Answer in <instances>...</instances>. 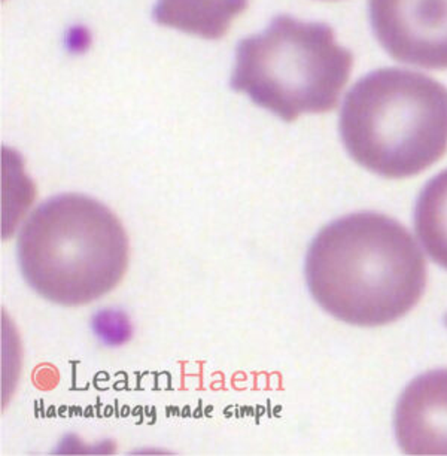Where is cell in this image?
<instances>
[{
	"mask_svg": "<svg viewBox=\"0 0 447 456\" xmlns=\"http://www.w3.org/2000/svg\"><path fill=\"white\" fill-rule=\"evenodd\" d=\"M312 297L336 320L382 327L424 296L428 269L415 238L386 215L358 212L325 225L305 263Z\"/></svg>",
	"mask_w": 447,
	"mask_h": 456,
	"instance_id": "cell-1",
	"label": "cell"
},
{
	"mask_svg": "<svg viewBox=\"0 0 447 456\" xmlns=\"http://www.w3.org/2000/svg\"><path fill=\"white\" fill-rule=\"evenodd\" d=\"M338 127L364 169L388 179L416 176L447 152V88L424 73L379 69L347 93Z\"/></svg>",
	"mask_w": 447,
	"mask_h": 456,
	"instance_id": "cell-2",
	"label": "cell"
},
{
	"mask_svg": "<svg viewBox=\"0 0 447 456\" xmlns=\"http://www.w3.org/2000/svg\"><path fill=\"white\" fill-rule=\"evenodd\" d=\"M32 289L61 306H83L112 291L128 263L123 224L101 201L61 194L33 210L17 243Z\"/></svg>",
	"mask_w": 447,
	"mask_h": 456,
	"instance_id": "cell-3",
	"label": "cell"
},
{
	"mask_svg": "<svg viewBox=\"0 0 447 456\" xmlns=\"http://www.w3.org/2000/svg\"><path fill=\"white\" fill-rule=\"evenodd\" d=\"M352 66L354 55L338 45L329 24L282 14L239 42L230 87L292 123L303 114L333 110Z\"/></svg>",
	"mask_w": 447,
	"mask_h": 456,
	"instance_id": "cell-4",
	"label": "cell"
},
{
	"mask_svg": "<svg viewBox=\"0 0 447 456\" xmlns=\"http://www.w3.org/2000/svg\"><path fill=\"white\" fill-rule=\"evenodd\" d=\"M370 20L393 59L447 69V0H370Z\"/></svg>",
	"mask_w": 447,
	"mask_h": 456,
	"instance_id": "cell-5",
	"label": "cell"
},
{
	"mask_svg": "<svg viewBox=\"0 0 447 456\" xmlns=\"http://www.w3.org/2000/svg\"><path fill=\"white\" fill-rule=\"evenodd\" d=\"M394 428L407 455H447V369L419 374L398 398Z\"/></svg>",
	"mask_w": 447,
	"mask_h": 456,
	"instance_id": "cell-6",
	"label": "cell"
},
{
	"mask_svg": "<svg viewBox=\"0 0 447 456\" xmlns=\"http://www.w3.org/2000/svg\"><path fill=\"white\" fill-rule=\"evenodd\" d=\"M249 0H157L152 19L165 28L205 39H219L234 19L245 12Z\"/></svg>",
	"mask_w": 447,
	"mask_h": 456,
	"instance_id": "cell-7",
	"label": "cell"
},
{
	"mask_svg": "<svg viewBox=\"0 0 447 456\" xmlns=\"http://www.w3.org/2000/svg\"><path fill=\"white\" fill-rule=\"evenodd\" d=\"M415 230L431 260L447 270V169L420 191L415 209Z\"/></svg>",
	"mask_w": 447,
	"mask_h": 456,
	"instance_id": "cell-8",
	"label": "cell"
},
{
	"mask_svg": "<svg viewBox=\"0 0 447 456\" xmlns=\"http://www.w3.org/2000/svg\"><path fill=\"white\" fill-rule=\"evenodd\" d=\"M117 314H105L101 315V321H96L97 327H101L99 333L103 338H119L124 340V334L127 333V322L126 320H118Z\"/></svg>",
	"mask_w": 447,
	"mask_h": 456,
	"instance_id": "cell-9",
	"label": "cell"
},
{
	"mask_svg": "<svg viewBox=\"0 0 447 456\" xmlns=\"http://www.w3.org/2000/svg\"><path fill=\"white\" fill-rule=\"evenodd\" d=\"M444 325H446V327H447V314H446V316H444Z\"/></svg>",
	"mask_w": 447,
	"mask_h": 456,
	"instance_id": "cell-10",
	"label": "cell"
}]
</instances>
